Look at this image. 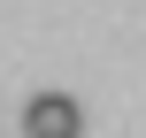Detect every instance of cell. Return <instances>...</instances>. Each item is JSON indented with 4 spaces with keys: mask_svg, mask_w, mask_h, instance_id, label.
<instances>
[{
    "mask_svg": "<svg viewBox=\"0 0 146 138\" xmlns=\"http://www.w3.org/2000/svg\"><path fill=\"white\" fill-rule=\"evenodd\" d=\"M23 138H85V108L69 92H38L23 108Z\"/></svg>",
    "mask_w": 146,
    "mask_h": 138,
    "instance_id": "1",
    "label": "cell"
}]
</instances>
